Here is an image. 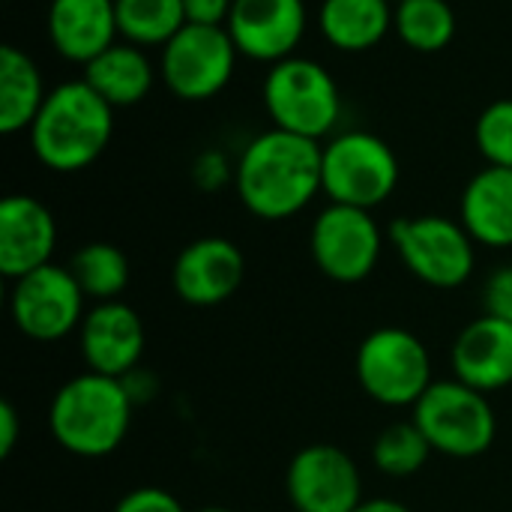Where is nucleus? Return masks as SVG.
<instances>
[{"label":"nucleus","mask_w":512,"mask_h":512,"mask_svg":"<svg viewBox=\"0 0 512 512\" xmlns=\"http://www.w3.org/2000/svg\"><path fill=\"white\" fill-rule=\"evenodd\" d=\"M243 207L267 222L291 219L321 189V144L285 129H267L246 144L234 168Z\"/></svg>","instance_id":"1"},{"label":"nucleus","mask_w":512,"mask_h":512,"mask_svg":"<svg viewBox=\"0 0 512 512\" xmlns=\"http://www.w3.org/2000/svg\"><path fill=\"white\" fill-rule=\"evenodd\" d=\"M30 132L33 156L57 174L93 165L114 132V108L84 81H63L48 90Z\"/></svg>","instance_id":"2"},{"label":"nucleus","mask_w":512,"mask_h":512,"mask_svg":"<svg viewBox=\"0 0 512 512\" xmlns=\"http://www.w3.org/2000/svg\"><path fill=\"white\" fill-rule=\"evenodd\" d=\"M132 396L120 378L84 372L66 381L48 408V429L54 441L81 459L111 456L129 435Z\"/></svg>","instance_id":"3"},{"label":"nucleus","mask_w":512,"mask_h":512,"mask_svg":"<svg viewBox=\"0 0 512 512\" xmlns=\"http://www.w3.org/2000/svg\"><path fill=\"white\" fill-rule=\"evenodd\" d=\"M264 108L276 129L321 141L339 123L342 96L327 66L294 54L270 66L264 78Z\"/></svg>","instance_id":"4"},{"label":"nucleus","mask_w":512,"mask_h":512,"mask_svg":"<svg viewBox=\"0 0 512 512\" xmlns=\"http://www.w3.org/2000/svg\"><path fill=\"white\" fill-rule=\"evenodd\" d=\"M399 186L393 147L363 129L339 132L321 147V189L330 204L375 210Z\"/></svg>","instance_id":"5"},{"label":"nucleus","mask_w":512,"mask_h":512,"mask_svg":"<svg viewBox=\"0 0 512 512\" xmlns=\"http://www.w3.org/2000/svg\"><path fill=\"white\" fill-rule=\"evenodd\" d=\"M414 423L435 453L453 459L483 456L498 435V420L486 393L462 384L459 378L435 381L414 405Z\"/></svg>","instance_id":"6"},{"label":"nucleus","mask_w":512,"mask_h":512,"mask_svg":"<svg viewBox=\"0 0 512 512\" xmlns=\"http://www.w3.org/2000/svg\"><path fill=\"white\" fill-rule=\"evenodd\" d=\"M357 381L369 399L384 408H414L432 381L426 345L402 327H381L357 348Z\"/></svg>","instance_id":"7"},{"label":"nucleus","mask_w":512,"mask_h":512,"mask_svg":"<svg viewBox=\"0 0 512 512\" xmlns=\"http://www.w3.org/2000/svg\"><path fill=\"white\" fill-rule=\"evenodd\" d=\"M390 243L408 273L423 285L450 291L474 276V237L462 222L447 216H411L390 225Z\"/></svg>","instance_id":"8"},{"label":"nucleus","mask_w":512,"mask_h":512,"mask_svg":"<svg viewBox=\"0 0 512 512\" xmlns=\"http://www.w3.org/2000/svg\"><path fill=\"white\" fill-rule=\"evenodd\" d=\"M237 45L228 27L186 24L165 48L159 75L165 87L183 102H204L219 96L237 66Z\"/></svg>","instance_id":"9"},{"label":"nucleus","mask_w":512,"mask_h":512,"mask_svg":"<svg viewBox=\"0 0 512 512\" xmlns=\"http://www.w3.org/2000/svg\"><path fill=\"white\" fill-rule=\"evenodd\" d=\"M381 246L384 237L372 210L330 204L312 222V234H309L312 258L318 270L339 285H354L369 279L372 270L378 267Z\"/></svg>","instance_id":"10"},{"label":"nucleus","mask_w":512,"mask_h":512,"mask_svg":"<svg viewBox=\"0 0 512 512\" xmlns=\"http://www.w3.org/2000/svg\"><path fill=\"white\" fill-rule=\"evenodd\" d=\"M84 291L69 267L45 264L12 282L9 315L18 333L33 342H60L84 321Z\"/></svg>","instance_id":"11"},{"label":"nucleus","mask_w":512,"mask_h":512,"mask_svg":"<svg viewBox=\"0 0 512 512\" xmlns=\"http://www.w3.org/2000/svg\"><path fill=\"white\" fill-rule=\"evenodd\" d=\"M285 489L297 512H354L363 504L360 468L333 444L303 447L288 465Z\"/></svg>","instance_id":"12"},{"label":"nucleus","mask_w":512,"mask_h":512,"mask_svg":"<svg viewBox=\"0 0 512 512\" xmlns=\"http://www.w3.org/2000/svg\"><path fill=\"white\" fill-rule=\"evenodd\" d=\"M228 33L237 51L249 60L279 63L294 57L306 33L303 0H234Z\"/></svg>","instance_id":"13"},{"label":"nucleus","mask_w":512,"mask_h":512,"mask_svg":"<svg viewBox=\"0 0 512 512\" xmlns=\"http://www.w3.org/2000/svg\"><path fill=\"white\" fill-rule=\"evenodd\" d=\"M81 357L87 363V372H99L108 378H126L138 369L147 345L144 321L138 312L120 300L96 303L81 327H78Z\"/></svg>","instance_id":"14"},{"label":"nucleus","mask_w":512,"mask_h":512,"mask_svg":"<svg viewBox=\"0 0 512 512\" xmlns=\"http://www.w3.org/2000/svg\"><path fill=\"white\" fill-rule=\"evenodd\" d=\"M246 276L243 252L225 237L192 240L174 261V291L186 306L210 309L231 300Z\"/></svg>","instance_id":"15"},{"label":"nucleus","mask_w":512,"mask_h":512,"mask_svg":"<svg viewBox=\"0 0 512 512\" xmlns=\"http://www.w3.org/2000/svg\"><path fill=\"white\" fill-rule=\"evenodd\" d=\"M57 249L54 213L33 195H9L0 204V273L15 282L45 264Z\"/></svg>","instance_id":"16"},{"label":"nucleus","mask_w":512,"mask_h":512,"mask_svg":"<svg viewBox=\"0 0 512 512\" xmlns=\"http://www.w3.org/2000/svg\"><path fill=\"white\" fill-rule=\"evenodd\" d=\"M453 372L462 384L495 393L512 384V324L483 315L471 321L453 342Z\"/></svg>","instance_id":"17"},{"label":"nucleus","mask_w":512,"mask_h":512,"mask_svg":"<svg viewBox=\"0 0 512 512\" xmlns=\"http://www.w3.org/2000/svg\"><path fill=\"white\" fill-rule=\"evenodd\" d=\"M48 39L72 63H90L120 39L114 0H51Z\"/></svg>","instance_id":"18"},{"label":"nucleus","mask_w":512,"mask_h":512,"mask_svg":"<svg viewBox=\"0 0 512 512\" xmlns=\"http://www.w3.org/2000/svg\"><path fill=\"white\" fill-rule=\"evenodd\" d=\"M459 222L480 246H512V168L486 165L468 180Z\"/></svg>","instance_id":"19"},{"label":"nucleus","mask_w":512,"mask_h":512,"mask_svg":"<svg viewBox=\"0 0 512 512\" xmlns=\"http://www.w3.org/2000/svg\"><path fill=\"white\" fill-rule=\"evenodd\" d=\"M84 81L111 108H129L150 93L156 81V69L144 54V48L117 39L111 48H105L96 60L84 66Z\"/></svg>","instance_id":"20"},{"label":"nucleus","mask_w":512,"mask_h":512,"mask_svg":"<svg viewBox=\"0 0 512 512\" xmlns=\"http://www.w3.org/2000/svg\"><path fill=\"white\" fill-rule=\"evenodd\" d=\"M318 27L339 51H369L393 30V0H324Z\"/></svg>","instance_id":"21"},{"label":"nucleus","mask_w":512,"mask_h":512,"mask_svg":"<svg viewBox=\"0 0 512 512\" xmlns=\"http://www.w3.org/2000/svg\"><path fill=\"white\" fill-rule=\"evenodd\" d=\"M45 99L48 90L33 57L6 42L0 48V132L15 135L30 129Z\"/></svg>","instance_id":"22"},{"label":"nucleus","mask_w":512,"mask_h":512,"mask_svg":"<svg viewBox=\"0 0 512 512\" xmlns=\"http://www.w3.org/2000/svg\"><path fill=\"white\" fill-rule=\"evenodd\" d=\"M114 9L120 39L138 48H165L189 24L183 0H114Z\"/></svg>","instance_id":"23"},{"label":"nucleus","mask_w":512,"mask_h":512,"mask_svg":"<svg viewBox=\"0 0 512 512\" xmlns=\"http://www.w3.org/2000/svg\"><path fill=\"white\" fill-rule=\"evenodd\" d=\"M396 36L420 54L444 51L456 36V12L447 0H399L393 3Z\"/></svg>","instance_id":"24"},{"label":"nucleus","mask_w":512,"mask_h":512,"mask_svg":"<svg viewBox=\"0 0 512 512\" xmlns=\"http://www.w3.org/2000/svg\"><path fill=\"white\" fill-rule=\"evenodd\" d=\"M69 270H72L78 288L84 291V297H90L96 303L120 300V294L129 285V261L111 243H87V246H81L72 255Z\"/></svg>","instance_id":"25"},{"label":"nucleus","mask_w":512,"mask_h":512,"mask_svg":"<svg viewBox=\"0 0 512 512\" xmlns=\"http://www.w3.org/2000/svg\"><path fill=\"white\" fill-rule=\"evenodd\" d=\"M432 453L435 450H432L429 438L420 432V426L414 420L387 426L372 444V462L387 477H411V474L423 471Z\"/></svg>","instance_id":"26"},{"label":"nucleus","mask_w":512,"mask_h":512,"mask_svg":"<svg viewBox=\"0 0 512 512\" xmlns=\"http://www.w3.org/2000/svg\"><path fill=\"white\" fill-rule=\"evenodd\" d=\"M474 138L489 165L512 168V99H498L480 114Z\"/></svg>","instance_id":"27"},{"label":"nucleus","mask_w":512,"mask_h":512,"mask_svg":"<svg viewBox=\"0 0 512 512\" xmlns=\"http://www.w3.org/2000/svg\"><path fill=\"white\" fill-rule=\"evenodd\" d=\"M114 512H186L183 504L165 492V489H156V486H141V489H132L126 492L117 504Z\"/></svg>","instance_id":"28"},{"label":"nucleus","mask_w":512,"mask_h":512,"mask_svg":"<svg viewBox=\"0 0 512 512\" xmlns=\"http://www.w3.org/2000/svg\"><path fill=\"white\" fill-rule=\"evenodd\" d=\"M483 303H486V315L510 321L512 324V264L510 267H498L483 288Z\"/></svg>","instance_id":"29"},{"label":"nucleus","mask_w":512,"mask_h":512,"mask_svg":"<svg viewBox=\"0 0 512 512\" xmlns=\"http://www.w3.org/2000/svg\"><path fill=\"white\" fill-rule=\"evenodd\" d=\"M183 6H186V21L189 24L225 27L234 0H183Z\"/></svg>","instance_id":"30"},{"label":"nucleus","mask_w":512,"mask_h":512,"mask_svg":"<svg viewBox=\"0 0 512 512\" xmlns=\"http://www.w3.org/2000/svg\"><path fill=\"white\" fill-rule=\"evenodd\" d=\"M195 180L204 186V189H216V186H222L228 177H234V171L228 168V162H225V156L222 153H204L198 162H195Z\"/></svg>","instance_id":"31"},{"label":"nucleus","mask_w":512,"mask_h":512,"mask_svg":"<svg viewBox=\"0 0 512 512\" xmlns=\"http://www.w3.org/2000/svg\"><path fill=\"white\" fill-rule=\"evenodd\" d=\"M18 432H21V420H18V411L3 402L0 405V456L9 459L15 444H18Z\"/></svg>","instance_id":"32"},{"label":"nucleus","mask_w":512,"mask_h":512,"mask_svg":"<svg viewBox=\"0 0 512 512\" xmlns=\"http://www.w3.org/2000/svg\"><path fill=\"white\" fill-rule=\"evenodd\" d=\"M354 512H411L402 501H393V498H369L363 501Z\"/></svg>","instance_id":"33"},{"label":"nucleus","mask_w":512,"mask_h":512,"mask_svg":"<svg viewBox=\"0 0 512 512\" xmlns=\"http://www.w3.org/2000/svg\"><path fill=\"white\" fill-rule=\"evenodd\" d=\"M195 512H231L228 507H201V510H195Z\"/></svg>","instance_id":"34"},{"label":"nucleus","mask_w":512,"mask_h":512,"mask_svg":"<svg viewBox=\"0 0 512 512\" xmlns=\"http://www.w3.org/2000/svg\"><path fill=\"white\" fill-rule=\"evenodd\" d=\"M393 3H399V0H393Z\"/></svg>","instance_id":"35"}]
</instances>
